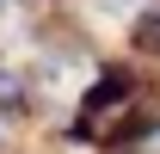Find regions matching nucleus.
<instances>
[{
	"mask_svg": "<svg viewBox=\"0 0 160 154\" xmlns=\"http://www.w3.org/2000/svg\"><path fill=\"white\" fill-rule=\"evenodd\" d=\"M148 117H142V86L129 68H99V80L80 99V136H136Z\"/></svg>",
	"mask_w": 160,
	"mask_h": 154,
	"instance_id": "nucleus-1",
	"label": "nucleus"
},
{
	"mask_svg": "<svg viewBox=\"0 0 160 154\" xmlns=\"http://www.w3.org/2000/svg\"><path fill=\"white\" fill-rule=\"evenodd\" d=\"M25 105H31V86H25V74H19V68H0V123H6V117H19Z\"/></svg>",
	"mask_w": 160,
	"mask_h": 154,
	"instance_id": "nucleus-2",
	"label": "nucleus"
},
{
	"mask_svg": "<svg viewBox=\"0 0 160 154\" xmlns=\"http://www.w3.org/2000/svg\"><path fill=\"white\" fill-rule=\"evenodd\" d=\"M136 43L148 49V56H160V6H148V13H142V25H136Z\"/></svg>",
	"mask_w": 160,
	"mask_h": 154,
	"instance_id": "nucleus-3",
	"label": "nucleus"
}]
</instances>
